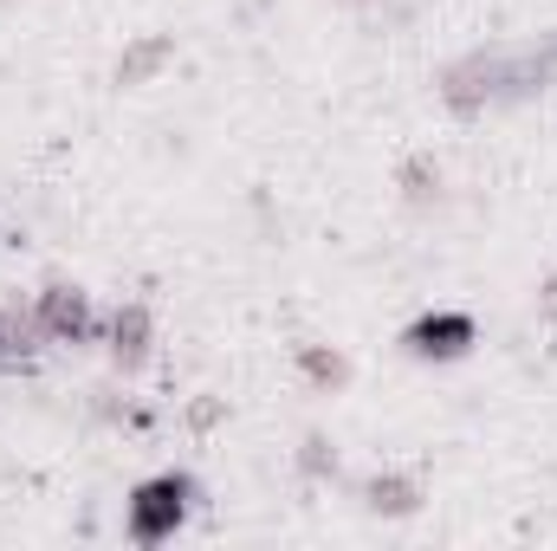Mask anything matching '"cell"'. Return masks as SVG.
Here are the masks:
<instances>
[{"instance_id": "5b68a950", "label": "cell", "mask_w": 557, "mask_h": 551, "mask_svg": "<svg viewBox=\"0 0 557 551\" xmlns=\"http://www.w3.org/2000/svg\"><path fill=\"white\" fill-rule=\"evenodd\" d=\"M169 59H175V39H169V33H143V39H131V46L117 52V72H111V78H117L124 91H137V85H149Z\"/></svg>"}, {"instance_id": "277c9868", "label": "cell", "mask_w": 557, "mask_h": 551, "mask_svg": "<svg viewBox=\"0 0 557 551\" xmlns=\"http://www.w3.org/2000/svg\"><path fill=\"white\" fill-rule=\"evenodd\" d=\"M416 357H460L467 344H473V318L467 311H428L409 325V338H403Z\"/></svg>"}, {"instance_id": "30bf717a", "label": "cell", "mask_w": 557, "mask_h": 551, "mask_svg": "<svg viewBox=\"0 0 557 551\" xmlns=\"http://www.w3.org/2000/svg\"><path fill=\"white\" fill-rule=\"evenodd\" d=\"M298 467H305V480H337V454L324 448V434H305V448H298Z\"/></svg>"}, {"instance_id": "8fae6325", "label": "cell", "mask_w": 557, "mask_h": 551, "mask_svg": "<svg viewBox=\"0 0 557 551\" xmlns=\"http://www.w3.org/2000/svg\"><path fill=\"white\" fill-rule=\"evenodd\" d=\"M539 318H545V325H557V273L539 285Z\"/></svg>"}, {"instance_id": "7a4b0ae2", "label": "cell", "mask_w": 557, "mask_h": 551, "mask_svg": "<svg viewBox=\"0 0 557 551\" xmlns=\"http://www.w3.org/2000/svg\"><path fill=\"white\" fill-rule=\"evenodd\" d=\"M441 98L454 105V111H486V105H499V98H519V85H512V52H467L460 65H447V78H441Z\"/></svg>"}, {"instance_id": "8992f818", "label": "cell", "mask_w": 557, "mask_h": 551, "mask_svg": "<svg viewBox=\"0 0 557 551\" xmlns=\"http://www.w3.org/2000/svg\"><path fill=\"white\" fill-rule=\"evenodd\" d=\"M104 338H111L117 370H143V364H149V311H143V305H117L111 325H104Z\"/></svg>"}, {"instance_id": "3957f363", "label": "cell", "mask_w": 557, "mask_h": 551, "mask_svg": "<svg viewBox=\"0 0 557 551\" xmlns=\"http://www.w3.org/2000/svg\"><path fill=\"white\" fill-rule=\"evenodd\" d=\"M33 325H39L46 344H91L98 338V311L78 285H46L33 298Z\"/></svg>"}, {"instance_id": "ba28073f", "label": "cell", "mask_w": 557, "mask_h": 551, "mask_svg": "<svg viewBox=\"0 0 557 551\" xmlns=\"http://www.w3.org/2000/svg\"><path fill=\"white\" fill-rule=\"evenodd\" d=\"M298 370H305L318 390H337V383H350V364H344L337 351H324V344H298Z\"/></svg>"}, {"instance_id": "6da1fadb", "label": "cell", "mask_w": 557, "mask_h": 551, "mask_svg": "<svg viewBox=\"0 0 557 551\" xmlns=\"http://www.w3.org/2000/svg\"><path fill=\"white\" fill-rule=\"evenodd\" d=\"M188 506H195V480L188 474H156V480H143L137 493H131L124 526H131L137 546H162V539H175V526L188 519Z\"/></svg>"}, {"instance_id": "9c48e42d", "label": "cell", "mask_w": 557, "mask_h": 551, "mask_svg": "<svg viewBox=\"0 0 557 551\" xmlns=\"http://www.w3.org/2000/svg\"><path fill=\"white\" fill-rule=\"evenodd\" d=\"M403 195L428 208V201H441V162L434 156H416V162H403Z\"/></svg>"}, {"instance_id": "52a82bcc", "label": "cell", "mask_w": 557, "mask_h": 551, "mask_svg": "<svg viewBox=\"0 0 557 551\" xmlns=\"http://www.w3.org/2000/svg\"><path fill=\"white\" fill-rule=\"evenodd\" d=\"M363 506L383 513V519H409V513H421V480L416 474H376L363 487Z\"/></svg>"}]
</instances>
